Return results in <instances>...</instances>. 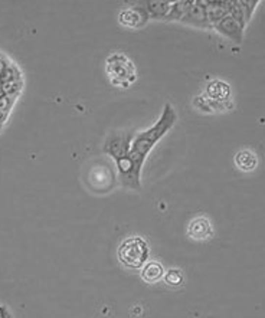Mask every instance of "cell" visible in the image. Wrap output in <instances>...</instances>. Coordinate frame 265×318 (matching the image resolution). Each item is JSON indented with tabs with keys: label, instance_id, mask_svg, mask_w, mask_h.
<instances>
[{
	"label": "cell",
	"instance_id": "cell-1",
	"mask_svg": "<svg viewBox=\"0 0 265 318\" xmlns=\"http://www.w3.org/2000/svg\"><path fill=\"white\" fill-rule=\"evenodd\" d=\"M175 123H176V111L170 104H166L159 121L155 123V126H152L149 130L140 132L132 138L129 154L124 159L117 161L120 182L123 186L132 190L141 189L140 173L147 154L163 138V135L175 126Z\"/></svg>",
	"mask_w": 265,
	"mask_h": 318
},
{
	"label": "cell",
	"instance_id": "cell-4",
	"mask_svg": "<svg viewBox=\"0 0 265 318\" xmlns=\"http://www.w3.org/2000/svg\"><path fill=\"white\" fill-rule=\"evenodd\" d=\"M180 22L199 29H212L206 16L205 1H190L183 19Z\"/></svg>",
	"mask_w": 265,
	"mask_h": 318
},
{
	"label": "cell",
	"instance_id": "cell-9",
	"mask_svg": "<svg viewBox=\"0 0 265 318\" xmlns=\"http://www.w3.org/2000/svg\"><path fill=\"white\" fill-rule=\"evenodd\" d=\"M163 266L159 262H149L141 271V278L149 284H155L163 276Z\"/></svg>",
	"mask_w": 265,
	"mask_h": 318
},
{
	"label": "cell",
	"instance_id": "cell-2",
	"mask_svg": "<svg viewBox=\"0 0 265 318\" xmlns=\"http://www.w3.org/2000/svg\"><path fill=\"white\" fill-rule=\"evenodd\" d=\"M118 259L130 269H140L149 259V245L143 238L134 236L124 240L118 248Z\"/></svg>",
	"mask_w": 265,
	"mask_h": 318
},
{
	"label": "cell",
	"instance_id": "cell-11",
	"mask_svg": "<svg viewBox=\"0 0 265 318\" xmlns=\"http://www.w3.org/2000/svg\"><path fill=\"white\" fill-rule=\"evenodd\" d=\"M189 3H190V1H173L172 6H170L169 13H167L166 18H164V21H182L183 16H185V13H186V10H187V7H189Z\"/></svg>",
	"mask_w": 265,
	"mask_h": 318
},
{
	"label": "cell",
	"instance_id": "cell-15",
	"mask_svg": "<svg viewBox=\"0 0 265 318\" xmlns=\"http://www.w3.org/2000/svg\"><path fill=\"white\" fill-rule=\"evenodd\" d=\"M7 316H9V314H7V310H6L4 307L0 305V318H7Z\"/></svg>",
	"mask_w": 265,
	"mask_h": 318
},
{
	"label": "cell",
	"instance_id": "cell-7",
	"mask_svg": "<svg viewBox=\"0 0 265 318\" xmlns=\"http://www.w3.org/2000/svg\"><path fill=\"white\" fill-rule=\"evenodd\" d=\"M205 9H206V16L211 27L221 22L229 12V1H205Z\"/></svg>",
	"mask_w": 265,
	"mask_h": 318
},
{
	"label": "cell",
	"instance_id": "cell-6",
	"mask_svg": "<svg viewBox=\"0 0 265 318\" xmlns=\"http://www.w3.org/2000/svg\"><path fill=\"white\" fill-rule=\"evenodd\" d=\"M149 15L140 3H135L134 7H130L120 13V23L127 27H141L149 21Z\"/></svg>",
	"mask_w": 265,
	"mask_h": 318
},
{
	"label": "cell",
	"instance_id": "cell-8",
	"mask_svg": "<svg viewBox=\"0 0 265 318\" xmlns=\"http://www.w3.org/2000/svg\"><path fill=\"white\" fill-rule=\"evenodd\" d=\"M144 10L147 12L149 18L152 19H159V21H164L166 15L170 10V6L173 1H161V0H147V1H138Z\"/></svg>",
	"mask_w": 265,
	"mask_h": 318
},
{
	"label": "cell",
	"instance_id": "cell-5",
	"mask_svg": "<svg viewBox=\"0 0 265 318\" xmlns=\"http://www.w3.org/2000/svg\"><path fill=\"white\" fill-rule=\"evenodd\" d=\"M215 30H218L221 35H223L225 38L234 41L235 43L241 45L243 41V27L241 23L235 21L231 15H226L221 22H218L213 26Z\"/></svg>",
	"mask_w": 265,
	"mask_h": 318
},
{
	"label": "cell",
	"instance_id": "cell-13",
	"mask_svg": "<svg viewBox=\"0 0 265 318\" xmlns=\"http://www.w3.org/2000/svg\"><path fill=\"white\" fill-rule=\"evenodd\" d=\"M164 279H166V282H167L169 285H180V284L183 282V275H182L180 271L173 269V271H169V272L166 274Z\"/></svg>",
	"mask_w": 265,
	"mask_h": 318
},
{
	"label": "cell",
	"instance_id": "cell-3",
	"mask_svg": "<svg viewBox=\"0 0 265 318\" xmlns=\"http://www.w3.org/2000/svg\"><path fill=\"white\" fill-rule=\"evenodd\" d=\"M132 134H112L110 135V138L106 141L104 146V151L111 156L115 163L121 159H124L132 147Z\"/></svg>",
	"mask_w": 265,
	"mask_h": 318
},
{
	"label": "cell",
	"instance_id": "cell-10",
	"mask_svg": "<svg viewBox=\"0 0 265 318\" xmlns=\"http://www.w3.org/2000/svg\"><path fill=\"white\" fill-rule=\"evenodd\" d=\"M209 232H211V226H209V222L206 219L199 217L190 223L189 234L192 235L195 239H203L209 235Z\"/></svg>",
	"mask_w": 265,
	"mask_h": 318
},
{
	"label": "cell",
	"instance_id": "cell-12",
	"mask_svg": "<svg viewBox=\"0 0 265 318\" xmlns=\"http://www.w3.org/2000/svg\"><path fill=\"white\" fill-rule=\"evenodd\" d=\"M239 4H241V7H242L245 23L248 25V23H249V21H251V18H252V13H254V10H255V9H257V6L260 4V1H258V0H251V1H239Z\"/></svg>",
	"mask_w": 265,
	"mask_h": 318
},
{
	"label": "cell",
	"instance_id": "cell-14",
	"mask_svg": "<svg viewBox=\"0 0 265 318\" xmlns=\"http://www.w3.org/2000/svg\"><path fill=\"white\" fill-rule=\"evenodd\" d=\"M9 109V97H1L0 98V112L4 114Z\"/></svg>",
	"mask_w": 265,
	"mask_h": 318
}]
</instances>
